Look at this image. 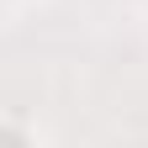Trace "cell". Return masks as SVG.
I'll list each match as a JSON object with an SVG mask.
<instances>
[{
	"instance_id": "obj_1",
	"label": "cell",
	"mask_w": 148,
	"mask_h": 148,
	"mask_svg": "<svg viewBox=\"0 0 148 148\" xmlns=\"http://www.w3.org/2000/svg\"><path fill=\"white\" fill-rule=\"evenodd\" d=\"M0 138H21V143H32V138H42V127H37V122H11V116H0Z\"/></svg>"
}]
</instances>
